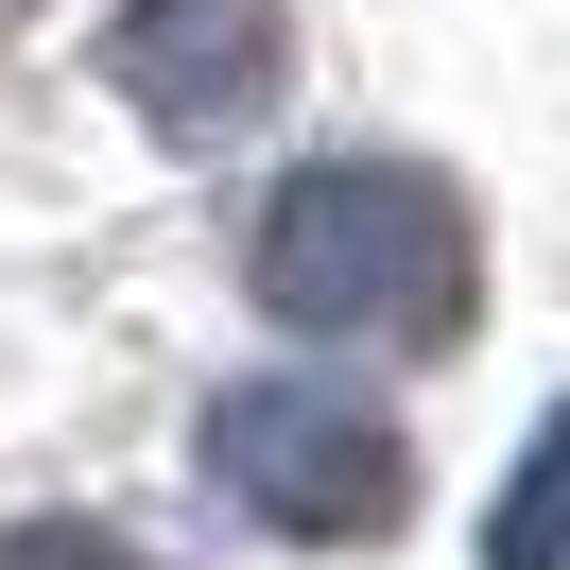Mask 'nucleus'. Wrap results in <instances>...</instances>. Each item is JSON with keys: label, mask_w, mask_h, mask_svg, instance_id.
<instances>
[{"label": "nucleus", "mask_w": 570, "mask_h": 570, "mask_svg": "<svg viewBox=\"0 0 570 570\" xmlns=\"http://www.w3.org/2000/svg\"><path fill=\"white\" fill-rule=\"evenodd\" d=\"M259 277L312 328H450L466 312V225L415 174H312L277 208V243H259Z\"/></svg>", "instance_id": "1"}, {"label": "nucleus", "mask_w": 570, "mask_h": 570, "mask_svg": "<svg viewBox=\"0 0 570 570\" xmlns=\"http://www.w3.org/2000/svg\"><path fill=\"white\" fill-rule=\"evenodd\" d=\"M121 87H139L174 139L259 121V87H277V0H139V18H121Z\"/></svg>", "instance_id": "2"}, {"label": "nucleus", "mask_w": 570, "mask_h": 570, "mask_svg": "<svg viewBox=\"0 0 570 570\" xmlns=\"http://www.w3.org/2000/svg\"><path fill=\"white\" fill-rule=\"evenodd\" d=\"M225 466L277 484V519H312V535H381L397 519V450L363 415H312V397H243L225 415Z\"/></svg>", "instance_id": "3"}]
</instances>
